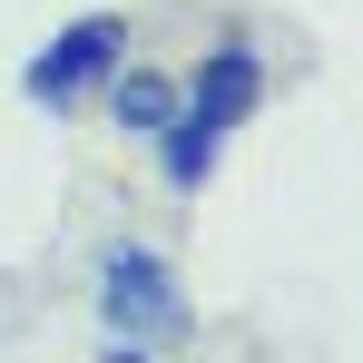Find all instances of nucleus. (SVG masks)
Returning a JSON list of instances; mask_svg holds the SVG:
<instances>
[{
    "label": "nucleus",
    "instance_id": "7ed1b4c3",
    "mask_svg": "<svg viewBox=\"0 0 363 363\" xmlns=\"http://www.w3.org/2000/svg\"><path fill=\"white\" fill-rule=\"evenodd\" d=\"M118 60H128V20H118V10H79L69 30H50V40L30 50L20 99H30V108H79Z\"/></svg>",
    "mask_w": 363,
    "mask_h": 363
},
{
    "label": "nucleus",
    "instance_id": "20e7f679",
    "mask_svg": "<svg viewBox=\"0 0 363 363\" xmlns=\"http://www.w3.org/2000/svg\"><path fill=\"white\" fill-rule=\"evenodd\" d=\"M99 89H108V118H118L128 138H157V128L177 118V79H167V69H138V60H118L108 79H99Z\"/></svg>",
    "mask_w": 363,
    "mask_h": 363
},
{
    "label": "nucleus",
    "instance_id": "f03ea898",
    "mask_svg": "<svg viewBox=\"0 0 363 363\" xmlns=\"http://www.w3.org/2000/svg\"><path fill=\"white\" fill-rule=\"evenodd\" d=\"M99 314H108V334H118L128 354H138V344H177L186 334L177 265H167L157 245H108V255H99Z\"/></svg>",
    "mask_w": 363,
    "mask_h": 363
},
{
    "label": "nucleus",
    "instance_id": "f257e3e1",
    "mask_svg": "<svg viewBox=\"0 0 363 363\" xmlns=\"http://www.w3.org/2000/svg\"><path fill=\"white\" fill-rule=\"evenodd\" d=\"M255 99H265V50H255V40H216V50L196 60V79L177 89V118L147 138V147H157V177L177 186V196H206L226 138L255 118Z\"/></svg>",
    "mask_w": 363,
    "mask_h": 363
}]
</instances>
